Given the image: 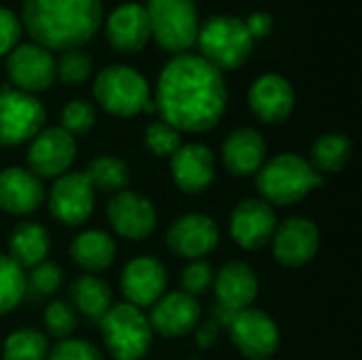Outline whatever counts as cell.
<instances>
[{
	"mask_svg": "<svg viewBox=\"0 0 362 360\" xmlns=\"http://www.w3.org/2000/svg\"><path fill=\"white\" fill-rule=\"evenodd\" d=\"M157 112L174 129L204 134L218 125L227 108L223 72L202 55H176L159 74Z\"/></svg>",
	"mask_w": 362,
	"mask_h": 360,
	"instance_id": "1",
	"label": "cell"
},
{
	"mask_svg": "<svg viewBox=\"0 0 362 360\" xmlns=\"http://www.w3.org/2000/svg\"><path fill=\"white\" fill-rule=\"evenodd\" d=\"M23 25L47 51L83 47L102 25L100 0H23Z\"/></svg>",
	"mask_w": 362,
	"mask_h": 360,
	"instance_id": "2",
	"label": "cell"
},
{
	"mask_svg": "<svg viewBox=\"0 0 362 360\" xmlns=\"http://www.w3.org/2000/svg\"><path fill=\"white\" fill-rule=\"evenodd\" d=\"M325 185L312 163L297 153H280L267 159L255 174L259 197L269 206H293Z\"/></svg>",
	"mask_w": 362,
	"mask_h": 360,
	"instance_id": "3",
	"label": "cell"
},
{
	"mask_svg": "<svg viewBox=\"0 0 362 360\" xmlns=\"http://www.w3.org/2000/svg\"><path fill=\"white\" fill-rule=\"evenodd\" d=\"M202 57L218 72L238 70L252 53V36L246 30L244 19L231 15H214L206 19L195 38Z\"/></svg>",
	"mask_w": 362,
	"mask_h": 360,
	"instance_id": "4",
	"label": "cell"
},
{
	"mask_svg": "<svg viewBox=\"0 0 362 360\" xmlns=\"http://www.w3.org/2000/svg\"><path fill=\"white\" fill-rule=\"evenodd\" d=\"M100 333L112 360H144L155 337L146 314L129 303L112 306L100 320Z\"/></svg>",
	"mask_w": 362,
	"mask_h": 360,
	"instance_id": "5",
	"label": "cell"
},
{
	"mask_svg": "<svg viewBox=\"0 0 362 360\" xmlns=\"http://www.w3.org/2000/svg\"><path fill=\"white\" fill-rule=\"evenodd\" d=\"M151 36L172 53H187L197 38L199 19L195 0H146Z\"/></svg>",
	"mask_w": 362,
	"mask_h": 360,
	"instance_id": "6",
	"label": "cell"
},
{
	"mask_svg": "<svg viewBox=\"0 0 362 360\" xmlns=\"http://www.w3.org/2000/svg\"><path fill=\"white\" fill-rule=\"evenodd\" d=\"M98 104L115 117H136L151 100L146 79L129 66H108L93 83Z\"/></svg>",
	"mask_w": 362,
	"mask_h": 360,
	"instance_id": "7",
	"label": "cell"
},
{
	"mask_svg": "<svg viewBox=\"0 0 362 360\" xmlns=\"http://www.w3.org/2000/svg\"><path fill=\"white\" fill-rule=\"evenodd\" d=\"M47 121V110L30 93L15 87L0 89V146L30 142Z\"/></svg>",
	"mask_w": 362,
	"mask_h": 360,
	"instance_id": "8",
	"label": "cell"
},
{
	"mask_svg": "<svg viewBox=\"0 0 362 360\" xmlns=\"http://www.w3.org/2000/svg\"><path fill=\"white\" fill-rule=\"evenodd\" d=\"M227 331L244 359L269 360L280 350V329L263 310L248 308L235 314Z\"/></svg>",
	"mask_w": 362,
	"mask_h": 360,
	"instance_id": "9",
	"label": "cell"
},
{
	"mask_svg": "<svg viewBox=\"0 0 362 360\" xmlns=\"http://www.w3.org/2000/svg\"><path fill=\"white\" fill-rule=\"evenodd\" d=\"M47 204L51 216L57 223L66 227H78L87 223L93 214L95 191L91 189L83 172H66L57 176L51 185Z\"/></svg>",
	"mask_w": 362,
	"mask_h": 360,
	"instance_id": "10",
	"label": "cell"
},
{
	"mask_svg": "<svg viewBox=\"0 0 362 360\" xmlns=\"http://www.w3.org/2000/svg\"><path fill=\"white\" fill-rule=\"evenodd\" d=\"M218 240H221V231L216 221L199 212L182 214L170 225L165 233V244L170 252L185 261L206 259L210 252H214Z\"/></svg>",
	"mask_w": 362,
	"mask_h": 360,
	"instance_id": "11",
	"label": "cell"
},
{
	"mask_svg": "<svg viewBox=\"0 0 362 360\" xmlns=\"http://www.w3.org/2000/svg\"><path fill=\"white\" fill-rule=\"evenodd\" d=\"M76 157V140L62 127L40 129L28 146V170L42 178H57L70 172Z\"/></svg>",
	"mask_w": 362,
	"mask_h": 360,
	"instance_id": "12",
	"label": "cell"
},
{
	"mask_svg": "<svg viewBox=\"0 0 362 360\" xmlns=\"http://www.w3.org/2000/svg\"><path fill=\"white\" fill-rule=\"evenodd\" d=\"M274 259L284 267L308 265L320 248V229L312 219L291 216L278 223L272 238Z\"/></svg>",
	"mask_w": 362,
	"mask_h": 360,
	"instance_id": "13",
	"label": "cell"
},
{
	"mask_svg": "<svg viewBox=\"0 0 362 360\" xmlns=\"http://www.w3.org/2000/svg\"><path fill=\"white\" fill-rule=\"evenodd\" d=\"M6 74L15 89L23 93L47 91L55 81V59L51 51L36 42L17 45L6 57Z\"/></svg>",
	"mask_w": 362,
	"mask_h": 360,
	"instance_id": "14",
	"label": "cell"
},
{
	"mask_svg": "<svg viewBox=\"0 0 362 360\" xmlns=\"http://www.w3.org/2000/svg\"><path fill=\"white\" fill-rule=\"evenodd\" d=\"M106 219L112 231L129 242L146 240L157 227V210L153 202L129 189L110 197Z\"/></svg>",
	"mask_w": 362,
	"mask_h": 360,
	"instance_id": "15",
	"label": "cell"
},
{
	"mask_svg": "<svg viewBox=\"0 0 362 360\" xmlns=\"http://www.w3.org/2000/svg\"><path fill=\"white\" fill-rule=\"evenodd\" d=\"M276 227V210L261 197H248L240 202L229 219V233L233 242L244 250L265 248L272 242Z\"/></svg>",
	"mask_w": 362,
	"mask_h": 360,
	"instance_id": "16",
	"label": "cell"
},
{
	"mask_svg": "<svg viewBox=\"0 0 362 360\" xmlns=\"http://www.w3.org/2000/svg\"><path fill=\"white\" fill-rule=\"evenodd\" d=\"M119 286L123 297L129 306L136 308H151L155 301H159L168 291V272L165 265L151 257H134L121 272Z\"/></svg>",
	"mask_w": 362,
	"mask_h": 360,
	"instance_id": "17",
	"label": "cell"
},
{
	"mask_svg": "<svg viewBox=\"0 0 362 360\" xmlns=\"http://www.w3.org/2000/svg\"><path fill=\"white\" fill-rule=\"evenodd\" d=\"M146 318L153 333L159 337H187L202 323V306L195 297L182 291H174L165 293L159 301H155Z\"/></svg>",
	"mask_w": 362,
	"mask_h": 360,
	"instance_id": "18",
	"label": "cell"
},
{
	"mask_svg": "<svg viewBox=\"0 0 362 360\" xmlns=\"http://www.w3.org/2000/svg\"><path fill=\"white\" fill-rule=\"evenodd\" d=\"M170 174L185 195H202L216 180L214 153L199 142L182 144L170 157Z\"/></svg>",
	"mask_w": 362,
	"mask_h": 360,
	"instance_id": "19",
	"label": "cell"
},
{
	"mask_svg": "<svg viewBox=\"0 0 362 360\" xmlns=\"http://www.w3.org/2000/svg\"><path fill=\"white\" fill-rule=\"evenodd\" d=\"M248 106L261 123L280 125L295 110V91L284 76L267 72L250 85Z\"/></svg>",
	"mask_w": 362,
	"mask_h": 360,
	"instance_id": "20",
	"label": "cell"
},
{
	"mask_svg": "<svg viewBox=\"0 0 362 360\" xmlns=\"http://www.w3.org/2000/svg\"><path fill=\"white\" fill-rule=\"evenodd\" d=\"M214 306L240 314L257 301L259 278L244 261H229L214 274Z\"/></svg>",
	"mask_w": 362,
	"mask_h": 360,
	"instance_id": "21",
	"label": "cell"
},
{
	"mask_svg": "<svg viewBox=\"0 0 362 360\" xmlns=\"http://www.w3.org/2000/svg\"><path fill=\"white\" fill-rule=\"evenodd\" d=\"M221 159L231 176H255L267 161V142L255 127H238L223 142Z\"/></svg>",
	"mask_w": 362,
	"mask_h": 360,
	"instance_id": "22",
	"label": "cell"
},
{
	"mask_svg": "<svg viewBox=\"0 0 362 360\" xmlns=\"http://www.w3.org/2000/svg\"><path fill=\"white\" fill-rule=\"evenodd\" d=\"M45 202V187L28 168L11 166L0 170V210L11 216H25Z\"/></svg>",
	"mask_w": 362,
	"mask_h": 360,
	"instance_id": "23",
	"label": "cell"
},
{
	"mask_svg": "<svg viewBox=\"0 0 362 360\" xmlns=\"http://www.w3.org/2000/svg\"><path fill=\"white\" fill-rule=\"evenodd\" d=\"M106 38L119 53H138L151 38L148 17L142 4L125 2L119 4L106 21Z\"/></svg>",
	"mask_w": 362,
	"mask_h": 360,
	"instance_id": "24",
	"label": "cell"
},
{
	"mask_svg": "<svg viewBox=\"0 0 362 360\" xmlns=\"http://www.w3.org/2000/svg\"><path fill=\"white\" fill-rule=\"evenodd\" d=\"M68 255L78 269L95 276L115 263L117 244L110 233L102 229H87L72 240Z\"/></svg>",
	"mask_w": 362,
	"mask_h": 360,
	"instance_id": "25",
	"label": "cell"
},
{
	"mask_svg": "<svg viewBox=\"0 0 362 360\" xmlns=\"http://www.w3.org/2000/svg\"><path fill=\"white\" fill-rule=\"evenodd\" d=\"M68 303L74 308V312L83 314L91 325H100V320L112 308V291L108 282L93 274H83L74 278L68 289Z\"/></svg>",
	"mask_w": 362,
	"mask_h": 360,
	"instance_id": "26",
	"label": "cell"
},
{
	"mask_svg": "<svg viewBox=\"0 0 362 360\" xmlns=\"http://www.w3.org/2000/svg\"><path fill=\"white\" fill-rule=\"evenodd\" d=\"M51 250V238L49 231L34 221L17 223L8 238V257L21 267L32 269L38 263L47 261V255Z\"/></svg>",
	"mask_w": 362,
	"mask_h": 360,
	"instance_id": "27",
	"label": "cell"
},
{
	"mask_svg": "<svg viewBox=\"0 0 362 360\" xmlns=\"http://www.w3.org/2000/svg\"><path fill=\"white\" fill-rule=\"evenodd\" d=\"M354 146L346 134H322L310 146V163L320 174H339L352 159Z\"/></svg>",
	"mask_w": 362,
	"mask_h": 360,
	"instance_id": "28",
	"label": "cell"
},
{
	"mask_svg": "<svg viewBox=\"0 0 362 360\" xmlns=\"http://www.w3.org/2000/svg\"><path fill=\"white\" fill-rule=\"evenodd\" d=\"M83 174L89 180L93 191H100L106 195H117L125 191L132 180L129 166L117 155H100L91 159Z\"/></svg>",
	"mask_w": 362,
	"mask_h": 360,
	"instance_id": "29",
	"label": "cell"
},
{
	"mask_svg": "<svg viewBox=\"0 0 362 360\" xmlns=\"http://www.w3.org/2000/svg\"><path fill=\"white\" fill-rule=\"evenodd\" d=\"M49 339L38 329H17L2 344V360H45Z\"/></svg>",
	"mask_w": 362,
	"mask_h": 360,
	"instance_id": "30",
	"label": "cell"
},
{
	"mask_svg": "<svg viewBox=\"0 0 362 360\" xmlns=\"http://www.w3.org/2000/svg\"><path fill=\"white\" fill-rule=\"evenodd\" d=\"M25 299V274L8 257L0 252V316L11 314Z\"/></svg>",
	"mask_w": 362,
	"mask_h": 360,
	"instance_id": "31",
	"label": "cell"
},
{
	"mask_svg": "<svg viewBox=\"0 0 362 360\" xmlns=\"http://www.w3.org/2000/svg\"><path fill=\"white\" fill-rule=\"evenodd\" d=\"M64 284V269L51 261H42L25 274V297L30 295L34 301L53 297Z\"/></svg>",
	"mask_w": 362,
	"mask_h": 360,
	"instance_id": "32",
	"label": "cell"
},
{
	"mask_svg": "<svg viewBox=\"0 0 362 360\" xmlns=\"http://www.w3.org/2000/svg\"><path fill=\"white\" fill-rule=\"evenodd\" d=\"M42 323H45L47 333H49L55 342H62V339L72 337V333H74L76 327H78V316H76L74 308H72L68 301L55 299V301H51V303L45 308Z\"/></svg>",
	"mask_w": 362,
	"mask_h": 360,
	"instance_id": "33",
	"label": "cell"
},
{
	"mask_svg": "<svg viewBox=\"0 0 362 360\" xmlns=\"http://www.w3.org/2000/svg\"><path fill=\"white\" fill-rule=\"evenodd\" d=\"M93 70L91 57L81 49L62 51L59 59L55 62V79H59L64 85H83Z\"/></svg>",
	"mask_w": 362,
	"mask_h": 360,
	"instance_id": "34",
	"label": "cell"
},
{
	"mask_svg": "<svg viewBox=\"0 0 362 360\" xmlns=\"http://www.w3.org/2000/svg\"><path fill=\"white\" fill-rule=\"evenodd\" d=\"M144 144H146V149L155 157L170 159L182 146V138H180L178 129H174L170 123L159 119V121H153V123L146 125V129H144Z\"/></svg>",
	"mask_w": 362,
	"mask_h": 360,
	"instance_id": "35",
	"label": "cell"
},
{
	"mask_svg": "<svg viewBox=\"0 0 362 360\" xmlns=\"http://www.w3.org/2000/svg\"><path fill=\"white\" fill-rule=\"evenodd\" d=\"M214 267L206 261V259H199V261H191L185 269H182V276H180V286H182V293L191 295V297H204L212 284H214Z\"/></svg>",
	"mask_w": 362,
	"mask_h": 360,
	"instance_id": "36",
	"label": "cell"
},
{
	"mask_svg": "<svg viewBox=\"0 0 362 360\" xmlns=\"http://www.w3.org/2000/svg\"><path fill=\"white\" fill-rule=\"evenodd\" d=\"M95 125V108L85 100H70L62 110V129L70 136H83Z\"/></svg>",
	"mask_w": 362,
	"mask_h": 360,
	"instance_id": "37",
	"label": "cell"
},
{
	"mask_svg": "<svg viewBox=\"0 0 362 360\" xmlns=\"http://www.w3.org/2000/svg\"><path fill=\"white\" fill-rule=\"evenodd\" d=\"M45 360H104L102 352L89 344L87 339H62L55 342V346H49L47 359Z\"/></svg>",
	"mask_w": 362,
	"mask_h": 360,
	"instance_id": "38",
	"label": "cell"
},
{
	"mask_svg": "<svg viewBox=\"0 0 362 360\" xmlns=\"http://www.w3.org/2000/svg\"><path fill=\"white\" fill-rule=\"evenodd\" d=\"M19 38H21L19 17L13 11L0 6V55L11 53L19 45Z\"/></svg>",
	"mask_w": 362,
	"mask_h": 360,
	"instance_id": "39",
	"label": "cell"
},
{
	"mask_svg": "<svg viewBox=\"0 0 362 360\" xmlns=\"http://www.w3.org/2000/svg\"><path fill=\"white\" fill-rule=\"evenodd\" d=\"M221 331H223V329H221L212 318L202 320V323L197 325V329L193 331L197 348H199V350H210V348H214L216 342H218V337H221Z\"/></svg>",
	"mask_w": 362,
	"mask_h": 360,
	"instance_id": "40",
	"label": "cell"
},
{
	"mask_svg": "<svg viewBox=\"0 0 362 360\" xmlns=\"http://www.w3.org/2000/svg\"><path fill=\"white\" fill-rule=\"evenodd\" d=\"M244 23H246V30L252 36V40L255 38H265L272 32V28H274V19L265 11H257V13L248 15Z\"/></svg>",
	"mask_w": 362,
	"mask_h": 360,
	"instance_id": "41",
	"label": "cell"
},
{
	"mask_svg": "<svg viewBox=\"0 0 362 360\" xmlns=\"http://www.w3.org/2000/svg\"><path fill=\"white\" fill-rule=\"evenodd\" d=\"M189 360H202V359H189Z\"/></svg>",
	"mask_w": 362,
	"mask_h": 360,
	"instance_id": "42",
	"label": "cell"
}]
</instances>
